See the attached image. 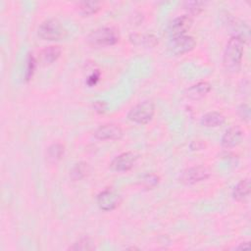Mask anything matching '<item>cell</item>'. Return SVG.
<instances>
[{"mask_svg": "<svg viewBox=\"0 0 251 251\" xmlns=\"http://www.w3.org/2000/svg\"><path fill=\"white\" fill-rule=\"evenodd\" d=\"M244 50V39L240 35H234L228 42L223 63L225 68L230 72H236L241 64Z\"/></svg>", "mask_w": 251, "mask_h": 251, "instance_id": "6da1fadb", "label": "cell"}, {"mask_svg": "<svg viewBox=\"0 0 251 251\" xmlns=\"http://www.w3.org/2000/svg\"><path fill=\"white\" fill-rule=\"evenodd\" d=\"M119 38V32L115 28L104 27L93 31L88 35L87 42L93 47H105L116 44Z\"/></svg>", "mask_w": 251, "mask_h": 251, "instance_id": "7a4b0ae2", "label": "cell"}, {"mask_svg": "<svg viewBox=\"0 0 251 251\" xmlns=\"http://www.w3.org/2000/svg\"><path fill=\"white\" fill-rule=\"evenodd\" d=\"M155 113V105L151 101V100H145L138 104H136L134 107H133L129 114L128 118L130 121L144 125L149 123L152 120Z\"/></svg>", "mask_w": 251, "mask_h": 251, "instance_id": "3957f363", "label": "cell"}, {"mask_svg": "<svg viewBox=\"0 0 251 251\" xmlns=\"http://www.w3.org/2000/svg\"><path fill=\"white\" fill-rule=\"evenodd\" d=\"M67 34V31L57 19H48L38 28V35L45 40H60Z\"/></svg>", "mask_w": 251, "mask_h": 251, "instance_id": "277c9868", "label": "cell"}, {"mask_svg": "<svg viewBox=\"0 0 251 251\" xmlns=\"http://www.w3.org/2000/svg\"><path fill=\"white\" fill-rule=\"evenodd\" d=\"M196 41L190 35H181L173 37L168 44V50L171 54L183 55L187 53L195 47Z\"/></svg>", "mask_w": 251, "mask_h": 251, "instance_id": "5b68a950", "label": "cell"}, {"mask_svg": "<svg viewBox=\"0 0 251 251\" xmlns=\"http://www.w3.org/2000/svg\"><path fill=\"white\" fill-rule=\"evenodd\" d=\"M209 176L210 171L208 168L205 166H195L183 171L180 181L184 184H193L207 180Z\"/></svg>", "mask_w": 251, "mask_h": 251, "instance_id": "8992f818", "label": "cell"}, {"mask_svg": "<svg viewBox=\"0 0 251 251\" xmlns=\"http://www.w3.org/2000/svg\"><path fill=\"white\" fill-rule=\"evenodd\" d=\"M97 205L103 211H111L117 208L121 202L122 197L114 190L106 189L97 195Z\"/></svg>", "mask_w": 251, "mask_h": 251, "instance_id": "52a82bcc", "label": "cell"}, {"mask_svg": "<svg viewBox=\"0 0 251 251\" xmlns=\"http://www.w3.org/2000/svg\"><path fill=\"white\" fill-rule=\"evenodd\" d=\"M137 161V155L134 152H124L118 156H116L110 167L112 170L116 172H127L130 171L135 165Z\"/></svg>", "mask_w": 251, "mask_h": 251, "instance_id": "ba28073f", "label": "cell"}, {"mask_svg": "<svg viewBox=\"0 0 251 251\" xmlns=\"http://www.w3.org/2000/svg\"><path fill=\"white\" fill-rule=\"evenodd\" d=\"M94 135L101 140H117L123 136V130L118 125L106 124L100 126L95 131Z\"/></svg>", "mask_w": 251, "mask_h": 251, "instance_id": "9c48e42d", "label": "cell"}, {"mask_svg": "<svg viewBox=\"0 0 251 251\" xmlns=\"http://www.w3.org/2000/svg\"><path fill=\"white\" fill-rule=\"evenodd\" d=\"M192 26V18L189 15H183L176 18L170 26V33L173 37L184 35Z\"/></svg>", "mask_w": 251, "mask_h": 251, "instance_id": "30bf717a", "label": "cell"}, {"mask_svg": "<svg viewBox=\"0 0 251 251\" xmlns=\"http://www.w3.org/2000/svg\"><path fill=\"white\" fill-rule=\"evenodd\" d=\"M243 138V132L238 127H232L226 131L222 137V146L233 148L238 145Z\"/></svg>", "mask_w": 251, "mask_h": 251, "instance_id": "8fae6325", "label": "cell"}, {"mask_svg": "<svg viewBox=\"0 0 251 251\" xmlns=\"http://www.w3.org/2000/svg\"><path fill=\"white\" fill-rule=\"evenodd\" d=\"M211 90V85L207 82H200L193 85H191L186 90V96L193 100L201 99L207 95V93Z\"/></svg>", "mask_w": 251, "mask_h": 251, "instance_id": "7c38bea8", "label": "cell"}, {"mask_svg": "<svg viewBox=\"0 0 251 251\" xmlns=\"http://www.w3.org/2000/svg\"><path fill=\"white\" fill-rule=\"evenodd\" d=\"M61 55V48L57 45H50L41 50L40 60L44 64H51L55 62Z\"/></svg>", "mask_w": 251, "mask_h": 251, "instance_id": "4fadbf2b", "label": "cell"}, {"mask_svg": "<svg viewBox=\"0 0 251 251\" xmlns=\"http://www.w3.org/2000/svg\"><path fill=\"white\" fill-rule=\"evenodd\" d=\"M225 117L219 112H209L201 118L202 126L206 128H216L223 125Z\"/></svg>", "mask_w": 251, "mask_h": 251, "instance_id": "5bb4252c", "label": "cell"}, {"mask_svg": "<svg viewBox=\"0 0 251 251\" xmlns=\"http://www.w3.org/2000/svg\"><path fill=\"white\" fill-rule=\"evenodd\" d=\"M250 193V182L248 179L240 181L236 186L234 188L233 197L237 201H243V200Z\"/></svg>", "mask_w": 251, "mask_h": 251, "instance_id": "9a60e30c", "label": "cell"}, {"mask_svg": "<svg viewBox=\"0 0 251 251\" xmlns=\"http://www.w3.org/2000/svg\"><path fill=\"white\" fill-rule=\"evenodd\" d=\"M131 40L133 43L136 45H142L145 47H153L158 43V38L153 34H133L131 36Z\"/></svg>", "mask_w": 251, "mask_h": 251, "instance_id": "2e32d148", "label": "cell"}, {"mask_svg": "<svg viewBox=\"0 0 251 251\" xmlns=\"http://www.w3.org/2000/svg\"><path fill=\"white\" fill-rule=\"evenodd\" d=\"M64 155V146L61 143H53L47 149V158L51 162H57Z\"/></svg>", "mask_w": 251, "mask_h": 251, "instance_id": "e0dca14e", "label": "cell"}, {"mask_svg": "<svg viewBox=\"0 0 251 251\" xmlns=\"http://www.w3.org/2000/svg\"><path fill=\"white\" fill-rule=\"evenodd\" d=\"M89 171H90V168L87 163L80 162L73 167V169L71 171V178L74 181H80V180L85 178L88 175Z\"/></svg>", "mask_w": 251, "mask_h": 251, "instance_id": "ac0fdd59", "label": "cell"}, {"mask_svg": "<svg viewBox=\"0 0 251 251\" xmlns=\"http://www.w3.org/2000/svg\"><path fill=\"white\" fill-rule=\"evenodd\" d=\"M99 2L96 1H82L78 4L80 11L84 15H92L95 14L100 9Z\"/></svg>", "mask_w": 251, "mask_h": 251, "instance_id": "d6986e66", "label": "cell"}, {"mask_svg": "<svg viewBox=\"0 0 251 251\" xmlns=\"http://www.w3.org/2000/svg\"><path fill=\"white\" fill-rule=\"evenodd\" d=\"M95 248L92 240L88 237L81 238L79 241L74 243L70 250H93Z\"/></svg>", "mask_w": 251, "mask_h": 251, "instance_id": "ffe728a7", "label": "cell"}, {"mask_svg": "<svg viewBox=\"0 0 251 251\" xmlns=\"http://www.w3.org/2000/svg\"><path fill=\"white\" fill-rule=\"evenodd\" d=\"M184 9H186L190 14L197 15L203 10L205 3L200 1H186L184 3Z\"/></svg>", "mask_w": 251, "mask_h": 251, "instance_id": "44dd1931", "label": "cell"}, {"mask_svg": "<svg viewBox=\"0 0 251 251\" xmlns=\"http://www.w3.org/2000/svg\"><path fill=\"white\" fill-rule=\"evenodd\" d=\"M159 177L154 174H147L141 180V184L146 188H151L158 184Z\"/></svg>", "mask_w": 251, "mask_h": 251, "instance_id": "7402d4cb", "label": "cell"}, {"mask_svg": "<svg viewBox=\"0 0 251 251\" xmlns=\"http://www.w3.org/2000/svg\"><path fill=\"white\" fill-rule=\"evenodd\" d=\"M35 66H36V61L35 58L32 55H29L28 60H27V69H26V74H25V78L27 81H30L33 75V72L35 70Z\"/></svg>", "mask_w": 251, "mask_h": 251, "instance_id": "603a6c76", "label": "cell"}, {"mask_svg": "<svg viewBox=\"0 0 251 251\" xmlns=\"http://www.w3.org/2000/svg\"><path fill=\"white\" fill-rule=\"evenodd\" d=\"M238 115L240 118L246 122L249 121L250 119V108L247 104H242L238 108Z\"/></svg>", "mask_w": 251, "mask_h": 251, "instance_id": "cb8c5ba5", "label": "cell"}, {"mask_svg": "<svg viewBox=\"0 0 251 251\" xmlns=\"http://www.w3.org/2000/svg\"><path fill=\"white\" fill-rule=\"evenodd\" d=\"M99 78H100V74H99V72L98 71H94L89 77H88V79H87V84L89 85V86H92V85H94V84H96V83L98 82V80H99Z\"/></svg>", "mask_w": 251, "mask_h": 251, "instance_id": "d4e9b609", "label": "cell"}, {"mask_svg": "<svg viewBox=\"0 0 251 251\" xmlns=\"http://www.w3.org/2000/svg\"><path fill=\"white\" fill-rule=\"evenodd\" d=\"M94 109H95L97 112L102 113V112H104L105 109H106V104H105V102H103V101H97V102H95V104H94Z\"/></svg>", "mask_w": 251, "mask_h": 251, "instance_id": "484cf974", "label": "cell"}, {"mask_svg": "<svg viewBox=\"0 0 251 251\" xmlns=\"http://www.w3.org/2000/svg\"><path fill=\"white\" fill-rule=\"evenodd\" d=\"M204 146H205V144H204V142L201 141V140L193 141V142L190 144V147H191V149H193V150H200V149H202Z\"/></svg>", "mask_w": 251, "mask_h": 251, "instance_id": "4316f807", "label": "cell"}, {"mask_svg": "<svg viewBox=\"0 0 251 251\" xmlns=\"http://www.w3.org/2000/svg\"><path fill=\"white\" fill-rule=\"evenodd\" d=\"M249 248V243L248 242H244V244H240L237 249H248Z\"/></svg>", "mask_w": 251, "mask_h": 251, "instance_id": "83f0119b", "label": "cell"}]
</instances>
